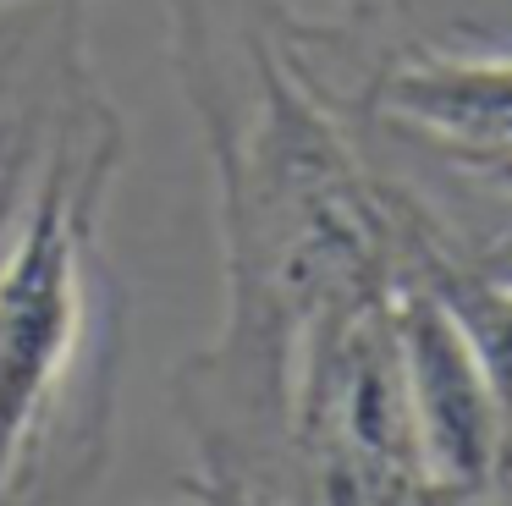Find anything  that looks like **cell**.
Instances as JSON below:
<instances>
[{"label": "cell", "mask_w": 512, "mask_h": 506, "mask_svg": "<svg viewBox=\"0 0 512 506\" xmlns=\"http://www.w3.org/2000/svg\"><path fill=\"white\" fill-rule=\"evenodd\" d=\"M111 143L56 154L0 259V490H12L89 325V248Z\"/></svg>", "instance_id": "1"}, {"label": "cell", "mask_w": 512, "mask_h": 506, "mask_svg": "<svg viewBox=\"0 0 512 506\" xmlns=\"http://www.w3.org/2000/svg\"><path fill=\"white\" fill-rule=\"evenodd\" d=\"M402 352V385L419 435V462L435 490H479L507 440L490 374L468 330L435 292H413L391 314Z\"/></svg>", "instance_id": "2"}, {"label": "cell", "mask_w": 512, "mask_h": 506, "mask_svg": "<svg viewBox=\"0 0 512 506\" xmlns=\"http://www.w3.org/2000/svg\"><path fill=\"white\" fill-rule=\"evenodd\" d=\"M386 110L512 182V61H424L380 88Z\"/></svg>", "instance_id": "3"}]
</instances>
